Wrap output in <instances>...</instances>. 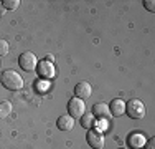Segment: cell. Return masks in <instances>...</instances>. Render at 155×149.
I'll use <instances>...</instances> for the list:
<instances>
[{
	"label": "cell",
	"instance_id": "obj_8",
	"mask_svg": "<svg viewBox=\"0 0 155 149\" xmlns=\"http://www.w3.org/2000/svg\"><path fill=\"white\" fill-rule=\"evenodd\" d=\"M145 143H147V137H145V134H142V133H132L130 136L127 137V144L132 149H142L145 146Z\"/></svg>",
	"mask_w": 155,
	"mask_h": 149
},
{
	"label": "cell",
	"instance_id": "obj_6",
	"mask_svg": "<svg viewBox=\"0 0 155 149\" xmlns=\"http://www.w3.org/2000/svg\"><path fill=\"white\" fill-rule=\"evenodd\" d=\"M36 71H38V74L41 78H46V80H50V78H53L54 76V66H53V63L51 61H46V60H43V61H40L38 65H36Z\"/></svg>",
	"mask_w": 155,
	"mask_h": 149
},
{
	"label": "cell",
	"instance_id": "obj_14",
	"mask_svg": "<svg viewBox=\"0 0 155 149\" xmlns=\"http://www.w3.org/2000/svg\"><path fill=\"white\" fill-rule=\"evenodd\" d=\"M20 0H2V5L5 7L7 10H17L20 7Z\"/></svg>",
	"mask_w": 155,
	"mask_h": 149
},
{
	"label": "cell",
	"instance_id": "obj_16",
	"mask_svg": "<svg viewBox=\"0 0 155 149\" xmlns=\"http://www.w3.org/2000/svg\"><path fill=\"white\" fill-rule=\"evenodd\" d=\"M143 7H145L149 12H155V2L153 0H143Z\"/></svg>",
	"mask_w": 155,
	"mask_h": 149
},
{
	"label": "cell",
	"instance_id": "obj_20",
	"mask_svg": "<svg viewBox=\"0 0 155 149\" xmlns=\"http://www.w3.org/2000/svg\"><path fill=\"white\" fill-rule=\"evenodd\" d=\"M119 149H120V147H119Z\"/></svg>",
	"mask_w": 155,
	"mask_h": 149
},
{
	"label": "cell",
	"instance_id": "obj_10",
	"mask_svg": "<svg viewBox=\"0 0 155 149\" xmlns=\"http://www.w3.org/2000/svg\"><path fill=\"white\" fill-rule=\"evenodd\" d=\"M74 123H76V119L71 118L69 114H63V116L56 119V126L60 131H71L74 128Z\"/></svg>",
	"mask_w": 155,
	"mask_h": 149
},
{
	"label": "cell",
	"instance_id": "obj_18",
	"mask_svg": "<svg viewBox=\"0 0 155 149\" xmlns=\"http://www.w3.org/2000/svg\"><path fill=\"white\" fill-rule=\"evenodd\" d=\"M0 81H2V73H0Z\"/></svg>",
	"mask_w": 155,
	"mask_h": 149
},
{
	"label": "cell",
	"instance_id": "obj_19",
	"mask_svg": "<svg viewBox=\"0 0 155 149\" xmlns=\"http://www.w3.org/2000/svg\"><path fill=\"white\" fill-rule=\"evenodd\" d=\"M0 63H2V61H0Z\"/></svg>",
	"mask_w": 155,
	"mask_h": 149
},
{
	"label": "cell",
	"instance_id": "obj_7",
	"mask_svg": "<svg viewBox=\"0 0 155 149\" xmlns=\"http://www.w3.org/2000/svg\"><path fill=\"white\" fill-rule=\"evenodd\" d=\"M93 95V86H91V83H87V81H81V83H78L74 86V96L79 99H86L89 98V96Z\"/></svg>",
	"mask_w": 155,
	"mask_h": 149
},
{
	"label": "cell",
	"instance_id": "obj_13",
	"mask_svg": "<svg viewBox=\"0 0 155 149\" xmlns=\"http://www.w3.org/2000/svg\"><path fill=\"white\" fill-rule=\"evenodd\" d=\"M12 113V103L10 101H0V119H5Z\"/></svg>",
	"mask_w": 155,
	"mask_h": 149
},
{
	"label": "cell",
	"instance_id": "obj_1",
	"mask_svg": "<svg viewBox=\"0 0 155 149\" xmlns=\"http://www.w3.org/2000/svg\"><path fill=\"white\" fill-rule=\"evenodd\" d=\"M3 88L10 89V91H17V89L23 88V78L20 76L17 71L13 70H5L2 73V81H0Z\"/></svg>",
	"mask_w": 155,
	"mask_h": 149
},
{
	"label": "cell",
	"instance_id": "obj_5",
	"mask_svg": "<svg viewBox=\"0 0 155 149\" xmlns=\"http://www.w3.org/2000/svg\"><path fill=\"white\" fill-rule=\"evenodd\" d=\"M86 141H87V144H89L93 149H102V147H104V143H106L102 131H99V129H96V128L87 129Z\"/></svg>",
	"mask_w": 155,
	"mask_h": 149
},
{
	"label": "cell",
	"instance_id": "obj_15",
	"mask_svg": "<svg viewBox=\"0 0 155 149\" xmlns=\"http://www.w3.org/2000/svg\"><path fill=\"white\" fill-rule=\"evenodd\" d=\"M10 51V45L7 40H0V57H5Z\"/></svg>",
	"mask_w": 155,
	"mask_h": 149
},
{
	"label": "cell",
	"instance_id": "obj_9",
	"mask_svg": "<svg viewBox=\"0 0 155 149\" xmlns=\"http://www.w3.org/2000/svg\"><path fill=\"white\" fill-rule=\"evenodd\" d=\"M109 111H110V116H116V118L122 116V114L125 113V101L120 99V98L112 99L110 104H109Z\"/></svg>",
	"mask_w": 155,
	"mask_h": 149
},
{
	"label": "cell",
	"instance_id": "obj_4",
	"mask_svg": "<svg viewBox=\"0 0 155 149\" xmlns=\"http://www.w3.org/2000/svg\"><path fill=\"white\" fill-rule=\"evenodd\" d=\"M18 65H20L21 70L25 71H35L36 70V65H38V58L35 57V53L31 51H25L18 57Z\"/></svg>",
	"mask_w": 155,
	"mask_h": 149
},
{
	"label": "cell",
	"instance_id": "obj_17",
	"mask_svg": "<svg viewBox=\"0 0 155 149\" xmlns=\"http://www.w3.org/2000/svg\"><path fill=\"white\" fill-rule=\"evenodd\" d=\"M145 149H155V137H150V139H147L145 146H143Z\"/></svg>",
	"mask_w": 155,
	"mask_h": 149
},
{
	"label": "cell",
	"instance_id": "obj_12",
	"mask_svg": "<svg viewBox=\"0 0 155 149\" xmlns=\"http://www.w3.org/2000/svg\"><path fill=\"white\" fill-rule=\"evenodd\" d=\"M79 123H81V126H83L84 129H93L94 128V123H96V118H94V114L91 113V111H89V113L86 111V113L79 118Z\"/></svg>",
	"mask_w": 155,
	"mask_h": 149
},
{
	"label": "cell",
	"instance_id": "obj_3",
	"mask_svg": "<svg viewBox=\"0 0 155 149\" xmlns=\"http://www.w3.org/2000/svg\"><path fill=\"white\" fill-rule=\"evenodd\" d=\"M86 113V104H84V99L79 98H71L68 101V114L74 119H79L83 114Z\"/></svg>",
	"mask_w": 155,
	"mask_h": 149
},
{
	"label": "cell",
	"instance_id": "obj_11",
	"mask_svg": "<svg viewBox=\"0 0 155 149\" xmlns=\"http://www.w3.org/2000/svg\"><path fill=\"white\" fill-rule=\"evenodd\" d=\"M91 113L94 114V118H99V119H107L110 116V111H109V104L106 103H96L93 106V111Z\"/></svg>",
	"mask_w": 155,
	"mask_h": 149
},
{
	"label": "cell",
	"instance_id": "obj_2",
	"mask_svg": "<svg viewBox=\"0 0 155 149\" xmlns=\"http://www.w3.org/2000/svg\"><path fill=\"white\" fill-rule=\"evenodd\" d=\"M125 113L132 119H142L147 113V108L140 99H130L125 103Z\"/></svg>",
	"mask_w": 155,
	"mask_h": 149
}]
</instances>
